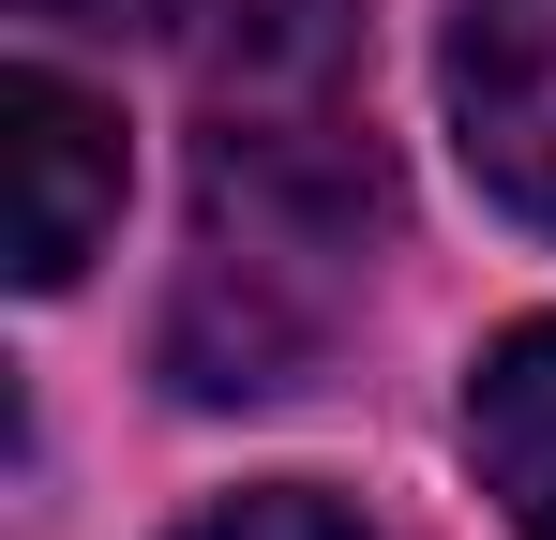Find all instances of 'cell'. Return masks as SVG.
I'll use <instances>...</instances> for the list:
<instances>
[{
  "instance_id": "obj_1",
  "label": "cell",
  "mask_w": 556,
  "mask_h": 540,
  "mask_svg": "<svg viewBox=\"0 0 556 540\" xmlns=\"http://www.w3.org/2000/svg\"><path fill=\"white\" fill-rule=\"evenodd\" d=\"M376 120L346 0H256L211 46V210L256 241H346L376 226Z\"/></svg>"
},
{
  "instance_id": "obj_2",
  "label": "cell",
  "mask_w": 556,
  "mask_h": 540,
  "mask_svg": "<svg viewBox=\"0 0 556 540\" xmlns=\"http://www.w3.org/2000/svg\"><path fill=\"white\" fill-rule=\"evenodd\" d=\"M0 180H15V285H76L121 226V120L76 76H0Z\"/></svg>"
},
{
  "instance_id": "obj_3",
  "label": "cell",
  "mask_w": 556,
  "mask_h": 540,
  "mask_svg": "<svg viewBox=\"0 0 556 540\" xmlns=\"http://www.w3.org/2000/svg\"><path fill=\"white\" fill-rule=\"evenodd\" d=\"M452 136L496 210L556 226V0H466L452 15Z\"/></svg>"
},
{
  "instance_id": "obj_4",
  "label": "cell",
  "mask_w": 556,
  "mask_h": 540,
  "mask_svg": "<svg viewBox=\"0 0 556 540\" xmlns=\"http://www.w3.org/2000/svg\"><path fill=\"white\" fill-rule=\"evenodd\" d=\"M466 450H481L496 511L527 540H556V316H527V331L481 346V375H466Z\"/></svg>"
},
{
  "instance_id": "obj_5",
  "label": "cell",
  "mask_w": 556,
  "mask_h": 540,
  "mask_svg": "<svg viewBox=\"0 0 556 540\" xmlns=\"http://www.w3.org/2000/svg\"><path fill=\"white\" fill-rule=\"evenodd\" d=\"M181 540H362L331 496H301V480H256V496H226V511H195Z\"/></svg>"
},
{
  "instance_id": "obj_6",
  "label": "cell",
  "mask_w": 556,
  "mask_h": 540,
  "mask_svg": "<svg viewBox=\"0 0 556 540\" xmlns=\"http://www.w3.org/2000/svg\"><path fill=\"white\" fill-rule=\"evenodd\" d=\"M15 15H30V30H136L151 0H15Z\"/></svg>"
}]
</instances>
